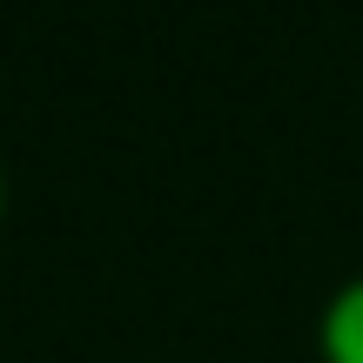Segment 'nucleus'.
<instances>
[{
  "mask_svg": "<svg viewBox=\"0 0 363 363\" xmlns=\"http://www.w3.org/2000/svg\"><path fill=\"white\" fill-rule=\"evenodd\" d=\"M316 350L323 363H363V269L330 289L323 316H316Z\"/></svg>",
  "mask_w": 363,
  "mask_h": 363,
  "instance_id": "nucleus-1",
  "label": "nucleus"
},
{
  "mask_svg": "<svg viewBox=\"0 0 363 363\" xmlns=\"http://www.w3.org/2000/svg\"><path fill=\"white\" fill-rule=\"evenodd\" d=\"M0 222H7V162H0Z\"/></svg>",
  "mask_w": 363,
  "mask_h": 363,
  "instance_id": "nucleus-2",
  "label": "nucleus"
}]
</instances>
